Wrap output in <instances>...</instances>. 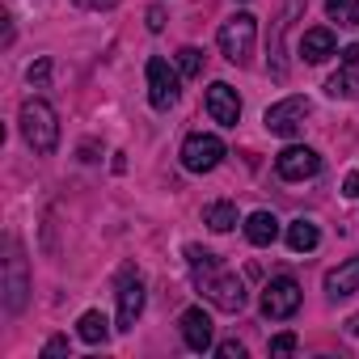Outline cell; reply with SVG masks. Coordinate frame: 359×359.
<instances>
[{
    "instance_id": "6da1fadb",
    "label": "cell",
    "mask_w": 359,
    "mask_h": 359,
    "mask_svg": "<svg viewBox=\"0 0 359 359\" xmlns=\"http://www.w3.org/2000/svg\"><path fill=\"white\" fill-rule=\"evenodd\" d=\"M187 262H191V271H195V287H199L220 313H241V309H245V287H241V279H237L233 271H224V266L216 262V254H208V250H199V245H187Z\"/></svg>"
},
{
    "instance_id": "7a4b0ae2",
    "label": "cell",
    "mask_w": 359,
    "mask_h": 359,
    "mask_svg": "<svg viewBox=\"0 0 359 359\" xmlns=\"http://www.w3.org/2000/svg\"><path fill=\"white\" fill-rule=\"evenodd\" d=\"M22 135H26V144L39 156H51L55 152V144H60V118H55V110L43 97L22 102Z\"/></svg>"
},
{
    "instance_id": "3957f363",
    "label": "cell",
    "mask_w": 359,
    "mask_h": 359,
    "mask_svg": "<svg viewBox=\"0 0 359 359\" xmlns=\"http://www.w3.org/2000/svg\"><path fill=\"white\" fill-rule=\"evenodd\" d=\"M254 39H258V22L250 13H233L224 26H220V51L229 64H250V51H254Z\"/></svg>"
},
{
    "instance_id": "277c9868",
    "label": "cell",
    "mask_w": 359,
    "mask_h": 359,
    "mask_svg": "<svg viewBox=\"0 0 359 359\" xmlns=\"http://www.w3.org/2000/svg\"><path fill=\"white\" fill-rule=\"evenodd\" d=\"M224 161V140L212 135V131H195L182 140V165L191 173H212L216 165Z\"/></svg>"
},
{
    "instance_id": "5b68a950",
    "label": "cell",
    "mask_w": 359,
    "mask_h": 359,
    "mask_svg": "<svg viewBox=\"0 0 359 359\" xmlns=\"http://www.w3.org/2000/svg\"><path fill=\"white\" fill-rule=\"evenodd\" d=\"M300 300H304L300 283H296L292 275H279V279H271L266 292H262V313H266L271 321H287V317H296Z\"/></svg>"
},
{
    "instance_id": "8992f818",
    "label": "cell",
    "mask_w": 359,
    "mask_h": 359,
    "mask_svg": "<svg viewBox=\"0 0 359 359\" xmlns=\"http://www.w3.org/2000/svg\"><path fill=\"white\" fill-rule=\"evenodd\" d=\"M140 313H144V279L135 266H123V275H118V330H135Z\"/></svg>"
},
{
    "instance_id": "52a82bcc",
    "label": "cell",
    "mask_w": 359,
    "mask_h": 359,
    "mask_svg": "<svg viewBox=\"0 0 359 359\" xmlns=\"http://www.w3.org/2000/svg\"><path fill=\"white\" fill-rule=\"evenodd\" d=\"M275 169L283 182H304V177H317L321 173V156L304 144H287L279 156H275Z\"/></svg>"
},
{
    "instance_id": "ba28073f",
    "label": "cell",
    "mask_w": 359,
    "mask_h": 359,
    "mask_svg": "<svg viewBox=\"0 0 359 359\" xmlns=\"http://www.w3.org/2000/svg\"><path fill=\"white\" fill-rule=\"evenodd\" d=\"M309 110H313V106H309L304 97H283V102H275V106L266 110V118H262V123H266V131H271V135H283V140H287V135H296V131L304 127Z\"/></svg>"
},
{
    "instance_id": "9c48e42d",
    "label": "cell",
    "mask_w": 359,
    "mask_h": 359,
    "mask_svg": "<svg viewBox=\"0 0 359 359\" xmlns=\"http://www.w3.org/2000/svg\"><path fill=\"white\" fill-rule=\"evenodd\" d=\"M304 13V0H283V9H279V18L271 22V39H266V51H271V76H287V64H283V34H287V26L296 22Z\"/></svg>"
},
{
    "instance_id": "30bf717a",
    "label": "cell",
    "mask_w": 359,
    "mask_h": 359,
    "mask_svg": "<svg viewBox=\"0 0 359 359\" xmlns=\"http://www.w3.org/2000/svg\"><path fill=\"white\" fill-rule=\"evenodd\" d=\"M177 76H182V72H173L169 60H161V55L148 60V102L156 110H169L177 102Z\"/></svg>"
},
{
    "instance_id": "8fae6325",
    "label": "cell",
    "mask_w": 359,
    "mask_h": 359,
    "mask_svg": "<svg viewBox=\"0 0 359 359\" xmlns=\"http://www.w3.org/2000/svg\"><path fill=\"white\" fill-rule=\"evenodd\" d=\"M26 258H22V245L9 241V258H5V309L9 313H22L26 309Z\"/></svg>"
},
{
    "instance_id": "7c38bea8",
    "label": "cell",
    "mask_w": 359,
    "mask_h": 359,
    "mask_svg": "<svg viewBox=\"0 0 359 359\" xmlns=\"http://www.w3.org/2000/svg\"><path fill=\"white\" fill-rule=\"evenodd\" d=\"M208 114H212V123H220V127H237L241 123V97H237V89L233 85H224V81H216V85H208Z\"/></svg>"
},
{
    "instance_id": "4fadbf2b",
    "label": "cell",
    "mask_w": 359,
    "mask_h": 359,
    "mask_svg": "<svg viewBox=\"0 0 359 359\" xmlns=\"http://www.w3.org/2000/svg\"><path fill=\"white\" fill-rule=\"evenodd\" d=\"M177 325H182V342H187L191 351H212V334H216V330H212V317H208L203 309H187Z\"/></svg>"
},
{
    "instance_id": "5bb4252c",
    "label": "cell",
    "mask_w": 359,
    "mask_h": 359,
    "mask_svg": "<svg viewBox=\"0 0 359 359\" xmlns=\"http://www.w3.org/2000/svg\"><path fill=\"white\" fill-rule=\"evenodd\" d=\"M330 55H338V43H334V30H330V26H317V30H304V39H300V60H304V64H325Z\"/></svg>"
},
{
    "instance_id": "9a60e30c",
    "label": "cell",
    "mask_w": 359,
    "mask_h": 359,
    "mask_svg": "<svg viewBox=\"0 0 359 359\" xmlns=\"http://www.w3.org/2000/svg\"><path fill=\"white\" fill-rule=\"evenodd\" d=\"M317 245H321V229H317L313 220L300 216V220L287 224V250H292V254H313Z\"/></svg>"
},
{
    "instance_id": "2e32d148",
    "label": "cell",
    "mask_w": 359,
    "mask_h": 359,
    "mask_svg": "<svg viewBox=\"0 0 359 359\" xmlns=\"http://www.w3.org/2000/svg\"><path fill=\"white\" fill-rule=\"evenodd\" d=\"M359 287V258H351V262H342V266H334L330 275H325V292L338 300V296H351Z\"/></svg>"
},
{
    "instance_id": "e0dca14e",
    "label": "cell",
    "mask_w": 359,
    "mask_h": 359,
    "mask_svg": "<svg viewBox=\"0 0 359 359\" xmlns=\"http://www.w3.org/2000/svg\"><path fill=\"white\" fill-rule=\"evenodd\" d=\"M203 224L212 229V233H229V229H237L241 224V212H237V203H208L203 208Z\"/></svg>"
},
{
    "instance_id": "ac0fdd59",
    "label": "cell",
    "mask_w": 359,
    "mask_h": 359,
    "mask_svg": "<svg viewBox=\"0 0 359 359\" xmlns=\"http://www.w3.org/2000/svg\"><path fill=\"white\" fill-rule=\"evenodd\" d=\"M245 237H250V245H271V241L279 237L275 212H254V216L245 220Z\"/></svg>"
},
{
    "instance_id": "d6986e66",
    "label": "cell",
    "mask_w": 359,
    "mask_h": 359,
    "mask_svg": "<svg viewBox=\"0 0 359 359\" xmlns=\"http://www.w3.org/2000/svg\"><path fill=\"white\" fill-rule=\"evenodd\" d=\"M76 334H81V342L97 346V342H106V338H110V321H106L97 309H89V313H81V321H76Z\"/></svg>"
},
{
    "instance_id": "ffe728a7",
    "label": "cell",
    "mask_w": 359,
    "mask_h": 359,
    "mask_svg": "<svg viewBox=\"0 0 359 359\" xmlns=\"http://www.w3.org/2000/svg\"><path fill=\"white\" fill-rule=\"evenodd\" d=\"M325 93H330V97H342V102H346V97H359V72L342 64V72H334V76L325 81Z\"/></svg>"
},
{
    "instance_id": "44dd1931",
    "label": "cell",
    "mask_w": 359,
    "mask_h": 359,
    "mask_svg": "<svg viewBox=\"0 0 359 359\" xmlns=\"http://www.w3.org/2000/svg\"><path fill=\"white\" fill-rule=\"evenodd\" d=\"M325 13L338 26H359V0H325Z\"/></svg>"
},
{
    "instance_id": "7402d4cb",
    "label": "cell",
    "mask_w": 359,
    "mask_h": 359,
    "mask_svg": "<svg viewBox=\"0 0 359 359\" xmlns=\"http://www.w3.org/2000/svg\"><path fill=\"white\" fill-rule=\"evenodd\" d=\"M177 72L182 76H203V51L199 47H182L177 51Z\"/></svg>"
},
{
    "instance_id": "603a6c76",
    "label": "cell",
    "mask_w": 359,
    "mask_h": 359,
    "mask_svg": "<svg viewBox=\"0 0 359 359\" xmlns=\"http://www.w3.org/2000/svg\"><path fill=\"white\" fill-rule=\"evenodd\" d=\"M296 351V334H275L271 338V355H292Z\"/></svg>"
},
{
    "instance_id": "cb8c5ba5",
    "label": "cell",
    "mask_w": 359,
    "mask_h": 359,
    "mask_svg": "<svg viewBox=\"0 0 359 359\" xmlns=\"http://www.w3.org/2000/svg\"><path fill=\"white\" fill-rule=\"evenodd\" d=\"M30 85H47V76H51V60H39V64H30Z\"/></svg>"
},
{
    "instance_id": "d4e9b609",
    "label": "cell",
    "mask_w": 359,
    "mask_h": 359,
    "mask_svg": "<svg viewBox=\"0 0 359 359\" xmlns=\"http://www.w3.org/2000/svg\"><path fill=\"white\" fill-rule=\"evenodd\" d=\"M216 351H220L224 359H245V346H241V342H220Z\"/></svg>"
},
{
    "instance_id": "484cf974",
    "label": "cell",
    "mask_w": 359,
    "mask_h": 359,
    "mask_svg": "<svg viewBox=\"0 0 359 359\" xmlns=\"http://www.w3.org/2000/svg\"><path fill=\"white\" fill-rule=\"evenodd\" d=\"M338 60H342L346 68H355V64H359V43H351V47H342V51H338Z\"/></svg>"
},
{
    "instance_id": "4316f807",
    "label": "cell",
    "mask_w": 359,
    "mask_h": 359,
    "mask_svg": "<svg viewBox=\"0 0 359 359\" xmlns=\"http://www.w3.org/2000/svg\"><path fill=\"white\" fill-rule=\"evenodd\" d=\"M148 30H165V9H148Z\"/></svg>"
},
{
    "instance_id": "83f0119b",
    "label": "cell",
    "mask_w": 359,
    "mask_h": 359,
    "mask_svg": "<svg viewBox=\"0 0 359 359\" xmlns=\"http://www.w3.org/2000/svg\"><path fill=\"white\" fill-rule=\"evenodd\" d=\"M68 351V338H51L47 346H43V355H64Z\"/></svg>"
},
{
    "instance_id": "f1b7e54d",
    "label": "cell",
    "mask_w": 359,
    "mask_h": 359,
    "mask_svg": "<svg viewBox=\"0 0 359 359\" xmlns=\"http://www.w3.org/2000/svg\"><path fill=\"white\" fill-rule=\"evenodd\" d=\"M76 5H81V9H114L118 0H76Z\"/></svg>"
},
{
    "instance_id": "f546056e",
    "label": "cell",
    "mask_w": 359,
    "mask_h": 359,
    "mask_svg": "<svg viewBox=\"0 0 359 359\" xmlns=\"http://www.w3.org/2000/svg\"><path fill=\"white\" fill-rule=\"evenodd\" d=\"M342 191H346L351 199H359V173H346V182H342Z\"/></svg>"
},
{
    "instance_id": "4dcf8cb0",
    "label": "cell",
    "mask_w": 359,
    "mask_h": 359,
    "mask_svg": "<svg viewBox=\"0 0 359 359\" xmlns=\"http://www.w3.org/2000/svg\"><path fill=\"white\" fill-rule=\"evenodd\" d=\"M346 330H351V334H359V313H355V317L346 321Z\"/></svg>"
}]
</instances>
